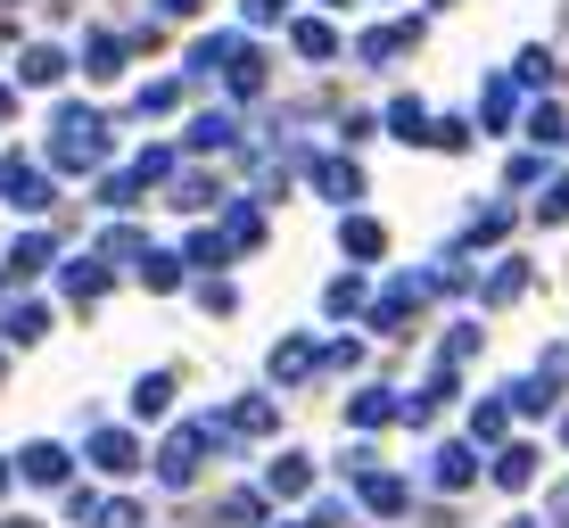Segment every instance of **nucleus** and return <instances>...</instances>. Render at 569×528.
Listing matches in <instances>:
<instances>
[{
    "mask_svg": "<svg viewBox=\"0 0 569 528\" xmlns=\"http://www.w3.org/2000/svg\"><path fill=\"white\" fill-rule=\"evenodd\" d=\"M50 166H58V173L108 166V116H100V108H58V116H50Z\"/></svg>",
    "mask_w": 569,
    "mask_h": 528,
    "instance_id": "nucleus-1",
    "label": "nucleus"
},
{
    "mask_svg": "<svg viewBox=\"0 0 569 528\" xmlns=\"http://www.w3.org/2000/svg\"><path fill=\"white\" fill-rule=\"evenodd\" d=\"M207 446H231L223 421H182L166 446H157V479H166V487H190V479H199V462H207Z\"/></svg>",
    "mask_w": 569,
    "mask_h": 528,
    "instance_id": "nucleus-2",
    "label": "nucleus"
},
{
    "mask_svg": "<svg viewBox=\"0 0 569 528\" xmlns=\"http://www.w3.org/2000/svg\"><path fill=\"white\" fill-rule=\"evenodd\" d=\"M429 298H438V272H397L380 298H363V315H371V330H405Z\"/></svg>",
    "mask_w": 569,
    "mask_h": 528,
    "instance_id": "nucleus-3",
    "label": "nucleus"
},
{
    "mask_svg": "<svg viewBox=\"0 0 569 528\" xmlns=\"http://www.w3.org/2000/svg\"><path fill=\"white\" fill-rule=\"evenodd\" d=\"M0 199H9V207H50V173L42 166H33V158H0Z\"/></svg>",
    "mask_w": 569,
    "mask_h": 528,
    "instance_id": "nucleus-4",
    "label": "nucleus"
},
{
    "mask_svg": "<svg viewBox=\"0 0 569 528\" xmlns=\"http://www.w3.org/2000/svg\"><path fill=\"white\" fill-rule=\"evenodd\" d=\"M306 182L322 190L330 207H356V199H363V173H356V158H313V166H306Z\"/></svg>",
    "mask_w": 569,
    "mask_h": 528,
    "instance_id": "nucleus-5",
    "label": "nucleus"
},
{
    "mask_svg": "<svg viewBox=\"0 0 569 528\" xmlns=\"http://www.w3.org/2000/svg\"><path fill=\"white\" fill-rule=\"evenodd\" d=\"M91 462H100L108 479H124V471H141V438H132V429H100V438H91Z\"/></svg>",
    "mask_w": 569,
    "mask_h": 528,
    "instance_id": "nucleus-6",
    "label": "nucleus"
},
{
    "mask_svg": "<svg viewBox=\"0 0 569 528\" xmlns=\"http://www.w3.org/2000/svg\"><path fill=\"white\" fill-rule=\"evenodd\" d=\"M413 42H421V17H388V26L363 33V58H371V67H388V58H405Z\"/></svg>",
    "mask_w": 569,
    "mask_h": 528,
    "instance_id": "nucleus-7",
    "label": "nucleus"
},
{
    "mask_svg": "<svg viewBox=\"0 0 569 528\" xmlns=\"http://www.w3.org/2000/svg\"><path fill=\"white\" fill-rule=\"evenodd\" d=\"M512 116H520V83H512V74H487V91H479V124H487V132H512Z\"/></svg>",
    "mask_w": 569,
    "mask_h": 528,
    "instance_id": "nucleus-8",
    "label": "nucleus"
},
{
    "mask_svg": "<svg viewBox=\"0 0 569 528\" xmlns=\"http://www.w3.org/2000/svg\"><path fill=\"white\" fill-rule=\"evenodd\" d=\"M429 479H438V496H462V487L479 479V455H470V446H438V455H429Z\"/></svg>",
    "mask_w": 569,
    "mask_h": 528,
    "instance_id": "nucleus-9",
    "label": "nucleus"
},
{
    "mask_svg": "<svg viewBox=\"0 0 569 528\" xmlns=\"http://www.w3.org/2000/svg\"><path fill=\"white\" fill-rule=\"evenodd\" d=\"M405 504H413V487H405L397 471H363V512H380V520H405Z\"/></svg>",
    "mask_w": 569,
    "mask_h": 528,
    "instance_id": "nucleus-10",
    "label": "nucleus"
},
{
    "mask_svg": "<svg viewBox=\"0 0 569 528\" xmlns=\"http://www.w3.org/2000/svg\"><path fill=\"white\" fill-rule=\"evenodd\" d=\"M166 182H173V190H166V199H173V207H190V215H199V207H214V199H223V182H214V173H199V166H173V173H166Z\"/></svg>",
    "mask_w": 569,
    "mask_h": 528,
    "instance_id": "nucleus-11",
    "label": "nucleus"
},
{
    "mask_svg": "<svg viewBox=\"0 0 569 528\" xmlns=\"http://www.w3.org/2000/svg\"><path fill=\"white\" fill-rule=\"evenodd\" d=\"M17 471H26L33 487H67V446H50V438H33L26 455H17Z\"/></svg>",
    "mask_w": 569,
    "mask_h": 528,
    "instance_id": "nucleus-12",
    "label": "nucleus"
},
{
    "mask_svg": "<svg viewBox=\"0 0 569 528\" xmlns=\"http://www.w3.org/2000/svg\"><path fill=\"white\" fill-rule=\"evenodd\" d=\"M487 479H496V487H503V496H520V487H528V479H537V446H503V455H496V462H487Z\"/></svg>",
    "mask_w": 569,
    "mask_h": 528,
    "instance_id": "nucleus-13",
    "label": "nucleus"
},
{
    "mask_svg": "<svg viewBox=\"0 0 569 528\" xmlns=\"http://www.w3.org/2000/svg\"><path fill=\"white\" fill-rule=\"evenodd\" d=\"M339 248H347V257H356V265H380V257H388V231H380V223H371V215H347V231H339Z\"/></svg>",
    "mask_w": 569,
    "mask_h": 528,
    "instance_id": "nucleus-14",
    "label": "nucleus"
},
{
    "mask_svg": "<svg viewBox=\"0 0 569 528\" xmlns=\"http://www.w3.org/2000/svg\"><path fill=\"white\" fill-rule=\"evenodd\" d=\"M231 257H240V248H231V231H190V240H182V265H190V272H214V265H231Z\"/></svg>",
    "mask_w": 569,
    "mask_h": 528,
    "instance_id": "nucleus-15",
    "label": "nucleus"
},
{
    "mask_svg": "<svg viewBox=\"0 0 569 528\" xmlns=\"http://www.w3.org/2000/svg\"><path fill=\"white\" fill-rule=\"evenodd\" d=\"M108 272H116L108 257H74L67 272H58V281H67V298H74V306H91V298H100V289H108Z\"/></svg>",
    "mask_w": 569,
    "mask_h": 528,
    "instance_id": "nucleus-16",
    "label": "nucleus"
},
{
    "mask_svg": "<svg viewBox=\"0 0 569 528\" xmlns=\"http://www.w3.org/2000/svg\"><path fill=\"white\" fill-rule=\"evenodd\" d=\"M124 33H91V42H83V74H100V83H116V74H124Z\"/></svg>",
    "mask_w": 569,
    "mask_h": 528,
    "instance_id": "nucleus-17",
    "label": "nucleus"
},
{
    "mask_svg": "<svg viewBox=\"0 0 569 528\" xmlns=\"http://www.w3.org/2000/svg\"><path fill=\"white\" fill-rule=\"evenodd\" d=\"M388 132H397V141H413V149H429V124H438V116H429L421 100H388V116H380Z\"/></svg>",
    "mask_w": 569,
    "mask_h": 528,
    "instance_id": "nucleus-18",
    "label": "nucleus"
},
{
    "mask_svg": "<svg viewBox=\"0 0 569 528\" xmlns=\"http://www.w3.org/2000/svg\"><path fill=\"white\" fill-rule=\"evenodd\" d=\"M289 42H298V58H313V67H322V58H339V33H330V17H298V26H289Z\"/></svg>",
    "mask_w": 569,
    "mask_h": 528,
    "instance_id": "nucleus-19",
    "label": "nucleus"
},
{
    "mask_svg": "<svg viewBox=\"0 0 569 528\" xmlns=\"http://www.w3.org/2000/svg\"><path fill=\"white\" fill-rule=\"evenodd\" d=\"M313 356H322L313 339H281V347H272V380H281V388H298L306 371H313Z\"/></svg>",
    "mask_w": 569,
    "mask_h": 528,
    "instance_id": "nucleus-20",
    "label": "nucleus"
},
{
    "mask_svg": "<svg viewBox=\"0 0 569 528\" xmlns=\"http://www.w3.org/2000/svg\"><path fill=\"white\" fill-rule=\"evenodd\" d=\"M214 421H223V438H264V429H272V405H264V397H240L231 414H214Z\"/></svg>",
    "mask_w": 569,
    "mask_h": 528,
    "instance_id": "nucleus-21",
    "label": "nucleus"
},
{
    "mask_svg": "<svg viewBox=\"0 0 569 528\" xmlns=\"http://www.w3.org/2000/svg\"><path fill=\"white\" fill-rule=\"evenodd\" d=\"M306 487H313V455H281L264 471V496H306Z\"/></svg>",
    "mask_w": 569,
    "mask_h": 528,
    "instance_id": "nucleus-22",
    "label": "nucleus"
},
{
    "mask_svg": "<svg viewBox=\"0 0 569 528\" xmlns=\"http://www.w3.org/2000/svg\"><path fill=\"white\" fill-rule=\"evenodd\" d=\"M190 149H240V124H231L223 108H207V116H190Z\"/></svg>",
    "mask_w": 569,
    "mask_h": 528,
    "instance_id": "nucleus-23",
    "label": "nucleus"
},
{
    "mask_svg": "<svg viewBox=\"0 0 569 528\" xmlns=\"http://www.w3.org/2000/svg\"><path fill=\"white\" fill-rule=\"evenodd\" d=\"M58 74H67V50L58 42H33L26 58H17V83H58Z\"/></svg>",
    "mask_w": 569,
    "mask_h": 528,
    "instance_id": "nucleus-24",
    "label": "nucleus"
},
{
    "mask_svg": "<svg viewBox=\"0 0 569 528\" xmlns=\"http://www.w3.org/2000/svg\"><path fill=\"white\" fill-rule=\"evenodd\" d=\"M223 74H231V91H264V58H257V42H231V50H223Z\"/></svg>",
    "mask_w": 569,
    "mask_h": 528,
    "instance_id": "nucleus-25",
    "label": "nucleus"
},
{
    "mask_svg": "<svg viewBox=\"0 0 569 528\" xmlns=\"http://www.w3.org/2000/svg\"><path fill=\"white\" fill-rule=\"evenodd\" d=\"M173 405V371H141L132 380V414H166Z\"/></svg>",
    "mask_w": 569,
    "mask_h": 528,
    "instance_id": "nucleus-26",
    "label": "nucleus"
},
{
    "mask_svg": "<svg viewBox=\"0 0 569 528\" xmlns=\"http://www.w3.org/2000/svg\"><path fill=\"white\" fill-rule=\"evenodd\" d=\"M512 405H520V414H553V405H561V380H553V371H537V380L512 388Z\"/></svg>",
    "mask_w": 569,
    "mask_h": 528,
    "instance_id": "nucleus-27",
    "label": "nucleus"
},
{
    "mask_svg": "<svg viewBox=\"0 0 569 528\" xmlns=\"http://www.w3.org/2000/svg\"><path fill=\"white\" fill-rule=\"evenodd\" d=\"M347 421H356V429H380V421H397V397H388V388H363V397L347 405Z\"/></svg>",
    "mask_w": 569,
    "mask_h": 528,
    "instance_id": "nucleus-28",
    "label": "nucleus"
},
{
    "mask_svg": "<svg viewBox=\"0 0 569 528\" xmlns=\"http://www.w3.org/2000/svg\"><path fill=\"white\" fill-rule=\"evenodd\" d=\"M520 289H528V265L512 257V265H496V272H487V306H512L520 298Z\"/></svg>",
    "mask_w": 569,
    "mask_h": 528,
    "instance_id": "nucleus-29",
    "label": "nucleus"
},
{
    "mask_svg": "<svg viewBox=\"0 0 569 528\" xmlns=\"http://www.w3.org/2000/svg\"><path fill=\"white\" fill-rule=\"evenodd\" d=\"M50 257H58V240H50V231H26V240L9 248V265H17V272H42Z\"/></svg>",
    "mask_w": 569,
    "mask_h": 528,
    "instance_id": "nucleus-30",
    "label": "nucleus"
},
{
    "mask_svg": "<svg viewBox=\"0 0 569 528\" xmlns=\"http://www.w3.org/2000/svg\"><path fill=\"white\" fill-rule=\"evenodd\" d=\"M223 231H231V248H264V215H257V207H231Z\"/></svg>",
    "mask_w": 569,
    "mask_h": 528,
    "instance_id": "nucleus-31",
    "label": "nucleus"
},
{
    "mask_svg": "<svg viewBox=\"0 0 569 528\" xmlns=\"http://www.w3.org/2000/svg\"><path fill=\"white\" fill-rule=\"evenodd\" d=\"M42 330H50V306H9V339L17 347H33Z\"/></svg>",
    "mask_w": 569,
    "mask_h": 528,
    "instance_id": "nucleus-32",
    "label": "nucleus"
},
{
    "mask_svg": "<svg viewBox=\"0 0 569 528\" xmlns=\"http://www.w3.org/2000/svg\"><path fill=\"white\" fill-rule=\"evenodd\" d=\"M141 281H149V289H173V281H182V257H166V248H141Z\"/></svg>",
    "mask_w": 569,
    "mask_h": 528,
    "instance_id": "nucleus-33",
    "label": "nucleus"
},
{
    "mask_svg": "<svg viewBox=\"0 0 569 528\" xmlns=\"http://www.w3.org/2000/svg\"><path fill=\"white\" fill-rule=\"evenodd\" d=\"M264 504H272L264 487H248V496H231V504H223V520H231V528H264Z\"/></svg>",
    "mask_w": 569,
    "mask_h": 528,
    "instance_id": "nucleus-34",
    "label": "nucleus"
},
{
    "mask_svg": "<svg viewBox=\"0 0 569 528\" xmlns=\"http://www.w3.org/2000/svg\"><path fill=\"white\" fill-rule=\"evenodd\" d=\"M322 306H330V315H363V281H356V272H339V281L322 289Z\"/></svg>",
    "mask_w": 569,
    "mask_h": 528,
    "instance_id": "nucleus-35",
    "label": "nucleus"
},
{
    "mask_svg": "<svg viewBox=\"0 0 569 528\" xmlns=\"http://www.w3.org/2000/svg\"><path fill=\"white\" fill-rule=\"evenodd\" d=\"M470 429H479V438H503V429H512V397H487L479 414H470Z\"/></svg>",
    "mask_w": 569,
    "mask_h": 528,
    "instance_id": "nucleus-36",
    "label": "nucleus"
},
{
    "mask_svg": "<svg viewBox=\"0 0 569 528\" xmlns=\"http://www.w3.org/2000/svg\"><path fill=\"white\" fill-rule=\"evenodd\" d=\"M132 199H141V173H100V207H132Z\"/></svg>",
    "mask_w": 569,
    "mask_h": 528,
    "instance_id": "nucleus-37",
    "label": "nucleus"
},
{
    "mask_svg": "<svg viewBox=\"0 0 569 528\" xmlns=\"http://www.w3.org/2000/svg\"><path fill=\"white\" fill-rule=\"evenodd\" d=\"M141 248H149V240H141V231H132V223H108L100 257H108V265H124V257H141Z\"/></svg>",
    "mask_w": 569,
    "mask_h": 528,
    "instance_id": "nucleus-38",
    "label": "nucleus"
},
{
    "mask_svg": "<svg viewBox=\"0 0 569 528\" xmlns=\"http://www.w3.org/2000/svg\"><path fill=\"white\" fill-rule=\"evenodd\" d=\"M512 74H520L528 91H545V83H553V50H520V67H512Z\"/></svg>",
    "mask_w": 569,
    "mask_h": 528,
    "instance_id": "nucleus-39",
    "label": "nucleus"
},
{
    "mask_svg": "<svg viewBox=\"0 0 569 528\" xmlns=\"http://www.w3.org/2000/svg\"><path fill=\"white\" fill-rule=\"evenodd\" d=\"M149 512H141V504H124V496H116V504H100V512H91V528H141Z\"/></svg>",
    "mask_w": 569,
    "mask_h": 528,
    "instance_id": "nucleus-40",
    "label": "nucleus"
},
{
    "mask_svg": "<svg viewBox=\"0 0 569 528\" xmlns=\"http://www.w3.org/2000/svg\"><path fill=\"white\" fill-rule=\"evenodd\" d=\"M528 132H537V141H569V116L561 108H528Z\"/></svg>",
    "mask_w": 569,
    "mask_h": 528,
    "instance_id": "nucleus-41",
    "label": "nucleus"
},
{
    "mask_svg": "<svg viewBox=\"0 0 569 528\" xmlns=\"http://www.w3.org/2000/svg\"><path fill=\"white\" fill-rule=\"evenodd\" d=\"M132 173H141V182H166V173H173V149H141V158H132Z\"/></svg>",
    "mask_w": 569,
    "mask_h": 528,
    "instance_id": "nucleus-42",
    "label": "nucleus"
},
{
    "mask_svg": "<svg viewBox=\"0 0 569 528\" xmlns=\"http://www.w3.org/2000/svg\"><path fill=\"white\" fill-rule=\"evenodd\" d=\"M223 50H231V42H190L182 67H190V74H214V67H223Z\"/></svg>",
    "mask_w": 569,
    "mask_h": 528,
    "instance_id": "nucleus-43",
    "label": "nucleus"
},
{
    "mask_svg": "<svg viewBox=\"0 0 569 528\" xmlns=\"http://www.w3.org/2000/svg\"><path fill=\"white\" fill-rule=\"evenodd\" d=\"M462 356H479V322H462L455 339H446V356H438V363H462Z\"/></svg>",
    "mask_w": 569,
    "mask_h": 528,
    "instance_id": "nucleus-44",
    "label": "nucleus"
},
{
    "mask_svg": "<svg viewBox=\"0 0 569 528\" xmlns=\"http://www.w3.org/2000/svg\"><path fill=\"white\" fill-rule=\"evenodd\" d=\"M313 371H356V339H339V347H322V356H313Z\"/></svg>",
    "mask_w": 569,
    "mask_h": 528,
    "instance_id": "nucleus-45",
    "label": "nucleus"
},
{
    "mask_svg": "<svg viewBox=\"0 0 569 528\" xmlns=\"http://www.w3.org/2000/svg\"><path fill=\"white\" fill-rule=\"evenodd\" d=\"M537 215H545V223H569V173H561L553 190H545V207H537Z\"/></svg>",
    "mask_w": 569,
    "mask_h": 528,
    "instance_id": "nucleus-46",
    "label": "nucleus"
},
{
    "mask_svg": "<svg viewBox=\"0 0 569 528\" xmlns=\"http://www.w3.org/2000/svg\"><path fill=\"white\" fill-rule=\"evenodd\" d=\"M289 528H347V504H313V512L289 520Z\"/></svg>",
    "mask_w": 569,
    "mask_h": 528,
    "instance_id": "nucleus-47",
    "label": "nucleus"
},
{
    "mask_svg": "<svg viewBox=\"0 0 569 528\" xmlns=\"http://www.w3.org/2000/svg\"><path fill=\"white\" fill-rule=\"evenodd\" d=\"M173 100H182V83H149V91H141V108H149V116H166Z\"/></svg>",
    "mask_w": 569,
    "mask_h": 528,
    "instance_id": "nucleus-48",
    "label": "nucleus"
},
{
    "mask_svg": "<svg viewBox=\"0 0 569 528\" xmlns=\"http://www.w3.org/2000/svg\"><path fill=\"white\" fill-rule=\"evenodd\" d=\"M512 182H520V190L545 182V166H537V158H512V166H503V190H512Z\"/></svg>",
    "mask_w": 569,
    "mask_h": 528,
    "instance_id": "nucleus-49",
    "label": "nucleus"
},
{
    "mask_svg": "<svg viewBox=\"0 0 569 528\" xmlns=\"http://www.w3.org/2000/svg\"><path fill=\"white\" fill-rule=\"evenodd\" d=\"M272 17H289V0H248V26H272Z\"/></svg>",
    "mask_w": 569,
    "mask_h": 528,
    "instance_id": "nucleus-50",
    "label": "nucleus"
},
{
    "mask_svg": "<svg viewBox=\"0 0 569 528\" xmlns=\"http://www.w3.org/2000/svg\"><path fill=\"white\" fill-rule=\"evenodd\" d=\"M545 520H553V528H569V487H561V496H553V512H545Z\"/></svg>",
    "mask_w": 569,
    "mask_h": 528,
    "instance_id": "nucleus-51",
    "label": "nucleus"
},
{
    "mask_svg": "<svg viewBox=\"0 0 569 528\" xmlns=\"http://www.w3.org/2000/svg\"><path fill=\"white\" fill-rule=\"evenodd\" d=\"M157 9H166V17H190V9H199V0H157Z\"/></svg>",
    "mask_w": 569,
    "mask_h": 528,
    "instance_id": "nucleus-52",
    "label": "nucleus"
},
{
    "mask_svg": "<svg viewBox=\"0 0 569 528\" xmlns=\"http://www.w3.org/2000/svg\"><path fill=\"white\" fill-rule=\"evenodd\" d=\"M9 108H17V91H9V83H0V124H9Z\"/></svg>",
    "mask_w": 569,
    "mask_h": 528,
    "instance_id": "nucleus-53",
    "label": "nucleus"
},
{
    "mask_svg": "<svg viewBox=\"0 0 569 528\" xmlns=\"http://www.w3.org/2000/svg\"><path fill=\"white\" fill-rule=\"evenodd\" d=\"M0 528H33V520H0Z\"/></svg>",
    "mask_w": 569,
    "mask_h": 528,
    "instance_id": "nucleus-54",
    "label": "nucleus"
},
{
    "mask_svg": "<svg viewBox=\"0 0 569 528\" xmlns=\"http://www.w3.org/2000/svg\"><path fill=\"white\" fill-rule=\"evenodd\" d=\"M561 438H569V405H561Z\"/></svg>",
    "mask_w": 569,
    "mask_h": 528,
    "instance_id": "nucleus-55",
    "label": "nucleus"
},
{
    "mask_svg": "<svg viewBox=\"0 0 569 528\" xmlns=\"http://www.w3.org/2000/svg\"><path fill=\"white\" fill-rule=\"evenodd\" d=\"M0 487H9V462H0Z\"/></svg>",
    "mask_w": 569,
    "mask_h": 528,
    "instance_id": "nucleus-56",
    "label": "nucleus"
},
{
    "mask_svg": "<svg viewBox=\"0 0 569 528\" xmlns=\"http://www.w3.org/2000/svg\"><path fill=\"white\" fill-rule=\"evenodd\" d=\"M512 528H537V520H512Z\"/></svg>",
    "mask_w": 569,
    "mask_h": 528,
    "instance_id": "nucleus-57",
    "label": "nucleus"
},
{
    "mask_svg": "<svg viewBox=\"0 0 569 528\" xmlns=\"http://www.w3.org/2000/svg\"><path fill=\"white\" fill-rule=\"evenodd\" d=\"M0 371H9V356H0Z\"/></svg>",
    "mask_w": 569,
    "mask_h": 528,
    "instance_id": "nucleus-58",
    "label": "nucleus"
}]
</instances>
